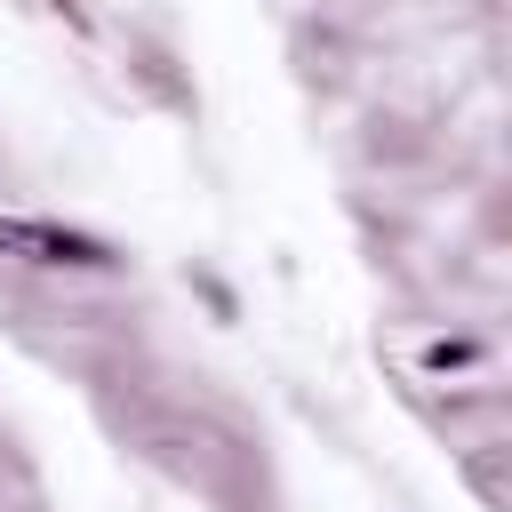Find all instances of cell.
I'll return each instance as SVG.
<instances>
[{
  "mask_svg": "<svg viewBox=\"0 0 512 512\" xmlns=\"http://www.w3.org/2000/svg\"><path fill=\"white\" fill-rule=\"evenodd\" d=\"M0 256H24V264H64V272H112V264H120L96 232L40 224V216H0Z\"/></svg>",
  "mask_w": 512,
  "mask_h": 512,
  "instance_id": "cell-1",
  "label": "cell"
}]
</instances>
